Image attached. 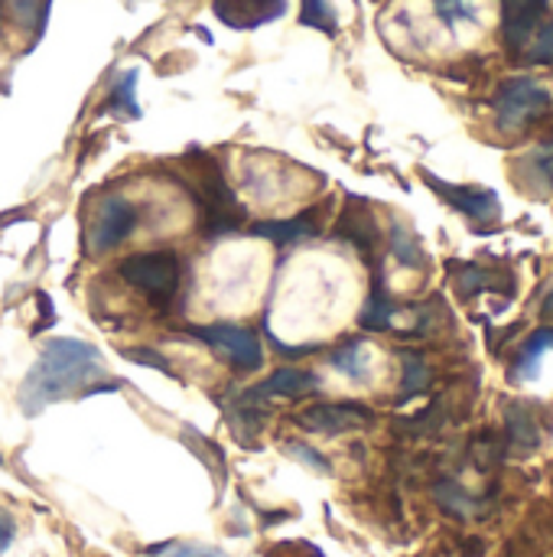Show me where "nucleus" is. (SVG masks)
Here are the masks:
<instances>
[{"label":"nucleus","instance_id":"f257e3e1","mask_svg":"<svg viewBox=\"0 0 553 557\" xmlns=\"http://www.w3.org/2000/svg\"><path fill=\"white\" fill-rule=\"evenodd\" d=\"M104 375L101 356L91 343L81 339H49L39 352L36 366L20 385V408L23 414H39L52 401L72 395H98L104 385H95Z\"/></svg>","mask_w":553,"mask_h":557},{"label":"nucleus","instance_id":"f03ea898","mask_svg":"<svg viewBox=\"0 0 553 557\" xmlns=\"http://www.w3.org/2000/svg\"><path fill=\"white\" fill-rule=\"evenodd\" d=\"M117 274L127 287L150 300L156 310H169L183 290V264L173 251H137L117 264Z\"/></svg>","mask_w":553,"mask_h":557},{"label":"nucleus","instance_id":"7ed1b4c3","mask_svg":"<svg viewBox=\"0 0 553 557\" xmlns=\"http://www.w3.org/2000/svg\"><path fill=\"white\" fill-rule=\"evenodd\" d=\"M192 196H196V202H199V209L205 215V228L202 232H205L209 242L228 238V235H235L241 228L244 209L238 206L231 186L225 183V176H222V170L215 163L202 166V173H199V180L192 186Z\"/></svg>","mask_w":553,"mask_h":557},{"label":"nucleus","instance_id":"20e7f679","mask_svg":"<svg viewBox=\"0 0 553 557\" xmlns=\"http://www.w3.org/2000/svg\"><path fill=\"white\" fill-rule=\"evenodd\" d=\"M189 336L202 346H209L215 356L231 362L241 372H254L264 366V346L251 326L241 323H205V326H189Z\"/></svg>","mask_w":553,"mask_h":557},{"label":"nucleus","instance_id":"39448f33","mask_svg":"<svg viewBox=\"0 0 553 557\" xmlns=\"http://www.w3.org/2000/svg\"><path fill=\"white\" fill-rule=\"evenodd\" d=\"M548 111H551V91L531 78H512L495 95V121L499 131L505 134L525 131L531 121L544 117Z\"/></svg>","mask_w":553,"mask_h":557},{"label":"nucleus","instance_id":"423d86ee","mask_svg":"<svg viewBox=\"0 0 553 557\" xmlns=\"http://www.w3.org/2000/svg\"><path fill=\"white\" fill-rule=\"evenodd\" d=\"M140 222V209L124 199V196H104L95 212H91V222H88V251L91 255H108L114 251L121 242H127L134 235Z\"/></svg>","mask_w":553,"mask_h":557},{"label":"nucleus","instance_id":"0eeeda50","mask_svg":"<svg viewBox=\"0 0 553 557\" xmlns=\"http://www.w3.org/2000/svg\"><path fill=\"white\" fill-rule=\"evenodd\" d=\"M316 388H319V375L316 372H306L300 366H280L277 372H271L261 385H254L241 398L264 408V401H271V398H303V395H310Z\"/></svg>","mask_w":553,"mask_h":557},{"label":"nucleus","instance_id":"6e6552de","mask_svg":"<svg viewBox=\"0 0 553 557\" xmlns=\"http://www.w3.org/2000/svg\"><path fill=\"white\" fill-rule=\"evenodd\" d=\"M212 10L231 29H257L284 16L287 0H212Z\"/></svg>","mask_w":553,"mask_h":557},{"label":"nucleus","instance_id":"1a4fd4ad","mask_svg":"<svg viewBox=\"0 0 553 557\" xmlns=\"http://www.w3.org/2000/svg\"><path fill=\"white\" fill-rule=\"evenodd\" d=\"M372 421V411L362 408V405H313L300 414V424L306 431H316V434H345L352 428H362Z\"/></svg>","mask_w":553,"mask_h":557},{"label":"nucleus","instance_id":"9d476101","mask_svg":"<svg viewBox=\"0 0 553 557\" xmlns=\"http://www.w3.org/2000/svg\"><path fill=\"white\" fill-rule=\"evenodd\" d=\"M251 235L254 238H264L277 248H293L300 242H310L313 235H319V222H316V212H300L293 219H271V222H257L251 225Z\"/></svg>","mask_w":553,"mask_h":557},{"label":"nucleus","instance_id":"9b49d317","mask_svg":"<svg viewBox=\"0 0 553 557\" xmlns=\"http://www.w3.org/2000/svg\"><path fill=\"white\" fill-rule=\"evenodd\" d=\"M544 13V0H505V42L512 49H525L538 29V20Z\"/></svg>","mask_w":553,"mask_h":557},{"label":"nucleus","instance_id":"f8f14e48","mask_svg":"<svg viewBox=\"0 0 553 557\" xmlns=\"http://www.w3.org/2000/svg\"><path fill=\"white\" fill-rule=\"evenodd\" d=\"M427 183L447 199V202H453L460 212H466L469 219H495V212H499V202H495V196L489 193V189H469V186H450V183H443V180H433V176H427Z\"/></svg>","mask_w":553,"mask_h":557},{"label":"nucleus","instance_id":"ddd939ff","mask_svg":"<svg viewBox=\"0 0 553 557\" xmlns=\"http://www.w3.org/2000/svg\"><path fill=\"white\" fill-rule=\"evenodd\" d=\"M336 235L352 242L359 251H372L375 242H378V228H375V219L368 215V209H345V215L339 219L336 225Z\"/></svg>","mask_w":553,"mask_h":557},{"label":"nucleus","instance_id":"4468645a","mask_svg":"<svg viewBox=\"0 0 553 557\" xmlns=\"http://www.w3.org/2000/svg\"><path fill=\"white\" fill-rule=\"evenodd\" d=\"M329 366H332L336 372H342L345 379H352V382H365L368 372H372V356H368L365 343L349 339V343H342V346L332 352Z\"/></svg>","mask_w":553,"mask_h":557},{"label":"nucleus","instance_id":"2eb2a0df","mask_svg":"<svg viewBox=\"0 0 553 557\" xmlns=\"http://www.w3.org/2000/svg\"><path fill=\"white\" fill-rule=\"evenodd\" d=\"M362 326L365 330H372V333H385V330H391V323H394V304H391V297L385 294V287H381V281L375 284V290H372V297L365 300V310H362Z\"/></svg>","mask_w":553,"mask_h":557},{"label":"nucleus","instance_id":"dca6fc26","mask_svg":"<svg viewBox=\"0 0 553 557\" xmlns=\"http://www.w3.org/2000/svg\"><path fill=\"white\" fill-rule=\"evenodd\" d=\"M401 369H404V375H401L404 398L420 395L430 385V366H427V359L420 352H401Z\"/></svg>","mask_w":553,"mask_h":557},{"label":"nucleus","instance_id":"f3484780","mask_svg":"<svg viewBox=\"0 0 553 557\" xmlns=\"http://www.w3.org/2000/svg\"><path fill=\"white\" fill-rule=\"evenodd\" d=\"M0 10H7L20 26H33V33H39L49 16V0H3Z\"/></svg>","mask_w":553,"mask_h":557},{"label":"nucleus","instance_id":"a211bd4d","mask_svg":"<svg viewBox=\"0 0 553 557\" xmlns=\"http://www.w3.org/2000/svg\"><path fill=\"white\" fill-rule=\"evenodd\" d=\"M508 431H512V441H515L521 450H531V447H538V441H541L538 421L531 418V411H528L525 405H515V408L508 411Z\"/></svg>","mask_w":553,"mask_h":557},{"label":"nucleus","instance_id":"6ab92c4d","mask_svg":"<svg viewBox=\"0 0 553 557\" xmlns=\"http://www.w3.org/2000/svg\"><path fill=\"white\" fill-rule=\"evenodd\" d=\"M300 23H303V26H316V29L332 33V29H336V13H332V7H329L326 0H303Z\"/></svg>","mask_w":553,"mask_h":557},{"label":"nucleus","instance_id":"aec40b11","mask_svg":"<svg viewBox=\"0 0 553 557\" xmlns=\"http://www.w3.org/2000/svg\"><path fill=\"white\" fill-rule=\"evenodd\" d=\"M391 248H394V255H398L404 264H411V268H420V261H424V251H420V245L414 242V235H411V232H404V228H394V232H391Z\"/></svg>","mask_w":553,"mask_h":557},{"label":"nucleus","instance_id":"412c9836","mask_svg":"<svg viewBox=\"0 0 553 557\" xmlns=\"http://www.w3.org/2000/svg\"><path fill=\"white\" fill-rule=\"evenodd\" d=\"M528 59H531V62H538V65H551L553 62V20L551 23H544V26L531 36Z\"/></svg>","mask_w":553,"mask_h":557},{"label":"nucleus","instance_id":"4be33fe9","mask_svg":"<svg viewBox=\"0 0 553 557\" xmlns=\"http://www.w3.org/2000/svg\"><path fill=\"white\" fill-rule=\"evenodd\" d=\"M134 85H137V72H127V75H121V82L114 85V91H111V104L114 108H124L127 114H140V108H137V101H134Z\"/></svg>","mask_w":553,"mask_h":557},{"label":"nucleus","instance_id":"5701e85b","mask_svg":"<svg viewBox=\"0 0 553 557\" xmlns=\"http://www.w3.org/2000/svg\"><path fill=\"white\" fill-rule=\"evenodd\" d=\"M153 557H228L222 555L218 548H205V545H186V542H173V545H163L156 548Z\"/></svg>","mask_w":553,"mask_h":557},{"label":"nucleus","instance_id":"b1692460","mask_svg":"<svg viewBox=\"0 0 553 557\" xmlns=\"http://www.w3.org/2000/svg\"><path fill=\"white\" fill-rule=\"evenodd\" d=\"M437 7H440V16H443L450 26H456V23H463V20H473V16H476V10H473V3H469V0H440Z\"/></svg>","mask_w":553,"mask_h":557},{"label":"nucleus","instance_id":"393cba45","mask_svg":"<svg viewBox=\"0 0 553 557\" xmlns=\"http://www.w3.org/2000/svg\"><path fill=\"white\" fill-rule=\"evenodd\" d=\"M287 454H290V457H297L300 463H306V467L319 470V473H326V470H329V463L323 460V454H316L313 447H306V444H300V441H293V444L287 447Z\"/></svg>","mask_w":553,"mask_h":557},{"label":"nucleus","instance_id":"a878e982","mask_svg":"<svg viewBox=\"0 0 553 557\" xmlns=\"http://www.w3.org/2000/svg\"><path fill=\"white\" fill-rule=\"evenodd\" d=\"M544 349H553V330H541V333H535V336H531V343L525 346L521 366H528V362H531L535 356L541 359V352H544Z\"/></svg>","mask_w":553,"mask_h":557},{"label":"nucleus","instance_id":"bb28decb","mask_svg":"<svg viewBox=\"0 0 553 557\" xmlns=\"http://www.w3.org/2000/svg\"><path fill=\"white\" fill-rule=\"evenodd\" d=\"M13 539H16V522L7 509H0V555L13 545Z\"/></svg>","mask_w":553,"mask_h":557},{"label":"nucleus","instance_id":"cd10ccee","mask_svg":"<svg viewBox=\"0 0 553 557\" xmlns=\"http://www.w3.org/2000/svg\"><path fill=\"white\" fill-rule=\"evenodd\" d=\"M127 359L147 362V369H166V359H163V356H153V352H147V349H127Z\"/></svg>","mask_w":553,"mask_h":557},{"label":"nucleus","instance_id":"c85d7f7f","mask_svg":"<svg viewBox=\"0 0 553 557\" xmlns=\"http://www.w3.org/2000/svg\"><path fill=\"white\" fill-rule=\"evenodd\" d=\"M541 170L553 180V157H541Z\"/></svg>","mask_w":553,"mask_h":557},{"label":"nucleus","instance_id":"c756f323","mask_svg":"<svg viewBox=\"0 0 553 557\" xmlns=\"http://www.w3.org/2000/svg\"><path fill=\"white\" fill-rule=\"evenodd\" d=\"M544 313H548V317H553V290H551V297L544 300Z\"/></svg>","mask_w":553,"mask_h":557},{"label":"nucleus","instance_id":"7c9ffc66","mask_svg":"<svg viewBox=\"0 0 553 557\" xmlns=\"http://www.w3.org/2000/svg\"><path fill=\"white\" fill-rule=\"evenodd\" d=\"M310 557H323V555H319V552H310Z\"/></svg>","mask_w":553,"mask_h":557}]
</instances>
